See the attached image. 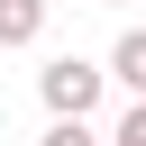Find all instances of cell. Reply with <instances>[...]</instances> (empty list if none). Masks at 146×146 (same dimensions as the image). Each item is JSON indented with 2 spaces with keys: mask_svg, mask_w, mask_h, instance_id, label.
<instances>
[{
  "mask_svg": "<svg viewBox=\"0 0 146 146\" xmlns=\"http://www.w3.org/2000/svg\"><path fill=\"white\" fill-rule=\"evenodd\" d=\"M100 91H110V64H82V55H55V64L36 73V100H46L55 119H73V128H91Z\"/></svg>",
  "mask_w": 146,
  "mask_h": 146,
  "instance_id": "6da1fadb",
  "label": "cell"
},
{
  "mask_svg": "<svg viewBox=\"0 0 146 146\" xmlns=\"http://www.w3.org/2000/svg\"><path fill=\"white\" fill-rule=\"evenodd\" d=\"M46 36V0H0V46H36Z\"/></svg>",
  "mask_w": 146,
  "mask_h": 146,
  "instance_id": "7a4b0ae2",
  "label": "cell"
},
{
  "mask_svg": "<svg viewBox=\"0 0 146 146\" xmlns=\"http://www.w3.org/2000/svg\"><path fill=\"white\" fill-rule=\"evenodd\" d=\"M110 82H128V91L146 100V27H128V36L110 46Z\"/></svg>",
  "mask_w": 146,
  "mask_h": 146,
  "instance_id": "3957f363",
  "label": "cell"
},
{
  "mask_svg": "<svg viewBox=\"0 0 146 146\" xmlns=\"http://www.w3.org/2000/svg\"><path fill=\"white\" fill-rule=\"evenodd\" d=\"M36 146H110V137H91V128H73V119H55V128H46Z\"/></svg>",
  "mask_w": 146,
  "mask_h": 146,
  "instance_id": "277c9868",
  "label": "cell"
},
{
  "mask_svg": "<svg viewBox=\"0 0 146 146\" xmlns=\"http://www.w3.org/2000/svg\"><path fill=\"white\" fill-rule=\"evenodd\" d=\"M110 146H146V100H137V110L119 119V137H110Z\"/></svg>",
  "mask_w": 146,
  "mask_h": 146,
  "instance_id": "5b68a950",
  "label": "cell"
},
{
  "mask_svg": "<svg viewBox=\"0 0 146 146\" xmlns=\"http://www.w3.org/2000/svg\"><path fill=\"white\" fill-rule=\"evenodd\" d=\"M110 9H119V0H110Z\"/></svg>",
  "mask_w": 146,
  "mask_h": 146,
  "instance_id": "8992f818",
  "label": "cell"
}]
</instances>
